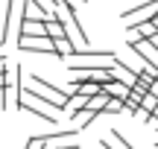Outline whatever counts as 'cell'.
Segmentation results:
<instances>
[{"mask_svg":"<svg viewBox=\"0 0 158 149\" xmlns=\"http://www.w3.org/2000/svg\"><path fill=\"white\" fill-rule=\"evenodd\" d=\"M27 149H44V135H32L27 140Z\"/></svg>","mask_w":158,"mask_h":149,"instance_id":"e0dca14e","label":"cell"},{"mask_svg":"<svg viewBox=\"0 0 158 149\" xmlns=\"http://www.w3.org/2000/svg\"><path fill=\"white\" fill-rule=\"evenodd\" d=\"M111 73H114V82H123L126 88H135V85H138V70L126 67L117 56L111 58Z\"/></svg>","mask_w":158,"mask_h":149,"instance_id":"3957f363","label":"cell"},{"mask_svg":"<svg viewBox=\"0 0 158 149\" xmlns=\"http://www.w3.org/2000/svg\"><path fill=\"white\" fill-rule=\"evenodd\" d=\"M56 56L59 58H70V56H73V44H70L68 38H59L56 41Z\"/></svg>","mask_w":158,"mask_h":149,"instance_id":"7c38bea8","label":"cell"},{"mask_svg":"<svg viewBox=\"0 0 158 149\" xmlns=\"http://www.w3.org/2000/svg\"><path fill=\"white\" fill-rule=\"evenodd\" d=\"M18 50L21 53H47V56H56V41L53 38H18Z\"/></svg>","mask_w":158,"mask_h":149,"instance_id":"7a4b0ae2","label":"cell"},{"mask_svg":"<svg viewBox=\"0 0 158 149\" xmlns=\"http://www.w3.org/2000/svg\"><path fill=\"white\" fill-rule=\"evenodd\" d=\"M155 108H158V97L147 94V97L141 99V111H147V114H155Z\"/></svg>","mask_w":158,"mask_h":149,"instance_id":"9a60e30c","label":"cell"},{"mask_svg":"<svg viewBox=\"0 0 158 149\" xmlns=\"http://www.w3.org/2000/svg\"><path fill=\"white\" fill-rule=\"evenodd\" d=\"M155 35H158V29H155L149 21H147V23H138V26L129 29V38H141V41H152Z\"/></svg>","mask_w":158,"mask_h":149,"instance_id":"8992f818","label":"cell"},{"mask_svg":"<svg viewBox=\"0 0 158 149\" xmlns=\"http://www.w3.org/2000/svg\"><path fill=\"white\" fill-rule=\"evenodd\" d=\"M97 117H100V114H97V111H91V108H88V105H85V108H82V111H76V114H70V117H68V120H70V123H73V129H76V132H82V129H88V126H91V123H94V120H97Z\"/></svg>","mask_w":158,"mask_h":149,"instance_id":"5b68a950","label":"cell"},{"mask_svg":"<svg viewBox=\"0 0 158 149\" xmlns=\"http://www.w3.org/2000/svg\"><path fill=\"white\" fill-rule=\"evenodd\" d=\"M9 9L12 0H0V44H6V32H9Z\"/></svg>","mask_w":158,"mask_h":149,"instance_id":"ba28073f","label":"cell"},{"mask_svg":"<svg viewBox=\"0 0 158 149\" xmlns=\"http://www.w3.org/2000/svg\"><path fill=\"white\" fill-rule=\"evenodd\" d=\"M158 15V0H141L138 6H132V9H126L123 15V23L126 26H138V23H147V21H152V18Z\"/></svg>","mask_w":158,"mask_h":149,"instance_id":"6da1fadb","label":"cell"},{"mask_svg":"<svg viewBox=\"0 0 158 149\" xmlns=\"http://www.w3.org/2000/svg\"><path fill=\"white\" fill-rule=\"evenodd\" d=\"M44 32H47V38H53V41H59V38H68V35H64V26H62V21H59L56 15L44 21Z\"/></svg>","mask_w":158,"mask_h":149,"instance_id":"52a82bcc","label":"cell"},{"mask_svg":"<svg viewBox=\"0 0 158 149\" xmlns=\"http://www.w3.org/2000/svg\"><path fill=\"white\" fill-rule=\"evenodd\" d=\"M123 111H126V103H123V99H108V105H106L102 114H123Z\"/></svg>","mask_w":158,"mask_h":149,"instance_id":"2e32d148","label":"cell"},{"mask_svg":"<svg viewBox=\"0 0 158 149\" xmlns=\"http://www.w3.org/2000/svg\"><path fill=\"white\" fill-rule=\"evenodd\" d=\"M27 3H32V6H35V12H38L41 18H50V15H53L50 0H27Z\"/></svg>","mask_w":158,"mask_h":149,"instance_id":"4fadbf2b","label":"cell"},{"mask_svg":"<svg viewBox=\"0 0 158 149\" xmlns=\"http://www.w3.org/2000/svg\"><path fill=\"white\" fill-rule=\"evenodd\" d=\"M85 105H88V97H82V94H70V99L64 103V111H62V114L70 117V114H76V111H82Z\"/></svg>","mask_w":158,"mask_h":149,"instance_id":"9c48e42d","label":"cell"},{"mask_svg":"<svg viewBox=\"0 0 158 149\" xmlns=\"http://www.w3.org/2000/svg\"><path fill=\"white\" fill-rule=\"evenodd\" d=\"M152 85H155V76H152V73H147V70H138V88L149 91Z\"/></svg>","mask_w":158,"mask_h":149,"instance_id":"5bb4252c","label":"cell"},{"mask_svg":"<svg viewBox=\"0 0 158 149\" xmlns=\"http://www.w3.org/2000/svg\"><path fill=\"white\" fill-rule=\"evenodd\" d=\"M94 149H108V146H106V143H102V140H100V143H97V146H94Z\"/></svg>","mask_w":158,"mask_h":149,"instance_id":"d6986e66","label":"cell"},{"mask_svg":"<svg viewBox=\"0 0 158 149\" xmlns=\"http://www.w3.org/2000/svg\"><path fill=\"white\" fill-rule=\"evenodd\" d=\"M102 143H106L108 149H132L129 143H126V138L117 132V129H111V140H102Z\"/></svg>","mask_w":158,"mask_h":149,"instance_id":"8fae6325","label":"cell"},{"mask_svg":"<svg viewBox=\"0 0 158 149\" xmlns=\"http://www.w3.org/2000/svg\"><path fill=\"white\" fill-rule=\"evenodd\" d=\"M44 21L47 18H23L21 21V38H47Z\"/></svg>","mask_w":158,"mask_h":149,"instance_id":"277c9868","label":"cell"},{"mask_svg":"<svg viewBox=\"0 0 158 149\" xmlns=\"http://www.w3.org/2000/svg\"><path fill=\"white\" fill-rule=\"evenodd\" d=\"M102 91H106L111 99H123V103H126V97H129V91H132V88H126L123 82H111V85H106Z\"/></svg>","mask_w":158,"mask_h":149,"instance_id":"30bf717a","label":"cell"},{"mask_svg":"<svg viewBox=\"0 0 158 149\" xmlns=\"http://www.w3.org/2000/svg\"><path fill=\"white\" fill-rule=\"evenodd\" d=\"M0 111H6V91H0Z\"/></svg>","mask_w":158,"mask_h":149,"instance_id":"ac0fdd59","label":"cell"}]
</instances>
